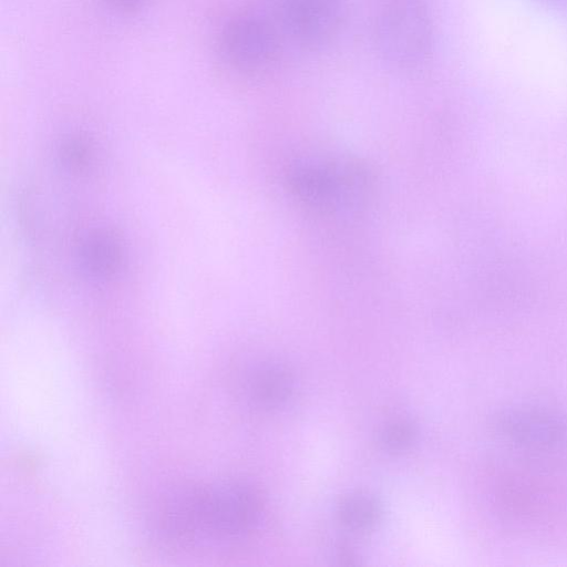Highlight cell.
Returning a JSON list of instances; mask_svg holds the SVG:
<instances>
[{"label": "cell", "instance_id": "7a4b0ae2", "mask_svg": "<svg viewBox=\"0 0 567 567\" xmlns=\"http://www.w3.org/2000/svg\"><path fill=\"white\" fill-rule=\"evenodd\" d=\"M286 182L289 193L311 214L349 218L369 205L375 175L370 165L357 157L316 155L291 163Z\"/></svg>", "mask_w": 567, "mask_h": 567}, {"label": "cell", "instance_id": "277c9868", "mask_svg": "<svg viewBox=\"0 0 567 567\" xmlns=\"http://www.w3.org/2000/svg\"><path fill=\"white\" fill-rule=\"evenodd\" d=\"M492 429L512 450L530 456L567 450V416L551 408L534 404L505 408L493 417Z\"/></svg>", "mask_w": 567, "mask_h": 567}, {"label": "cell", "instance_id": "5bb4252c", "mask_svg": "<svg viewBox=\"0 0 567 567\" xmlns=\"http://www.w3.org/2000/svg\"><path fill=\"white\" fill-rule=\"evenodd\" d=\"M543 6L556 9V10H566L567 9V0H537Z\"/></svg>", "mask_w": 567, "mask_h": 567}, {"label": "cell", "instance_id": "8992f818", "mask_svg": "<svg viewBox=\"0 0 567 567\" xmlns=\"http://www.w3.org/2000/svg\"><path fill=\"white\" fill-rule=\"evenodd\" d=\"M284 28L303 48L330 44L344 19V0H277Z\"/></svg>", "mask_w": 567, "mask_h": 567}, {"label": "cell", "instance_id": "ba28073f", "mask_svg": "<svg viewBox=\"0 0 567 567\" xmlns=\"http://www.w3.org/2000/svg\"><path fill=\"white\" fill-rule=\"evenodd\" d=\"M78 255L81 268L89 277L109 280L123 268L124 243L112 228H93L82 237Z\"/></svg>", "mask_w": 567, "mask_h": 567}, {"label": "cell", "instance_id": "9c48e42d", "mask_svg": "<svg viewBox=\"0 0 567 567\" xmlns=\"http://www.w3.org/2000/svg\"><path fill=\"white\" fill-rule=\"evenodd\" d=\"M292 384V378L287 370L272 365L264 368L252 375L249 390L257 404L275 408L290 396Z\"/></svg>", "mask_w": 567, "mask_h": 567}, {"label": "cell", "instance_id": "30bf717a", "mask_svg": "<svg viewBox=\"0 0 567 567\" xmlns=\"http://www.w3.org/2000/svg\"><path fill=\"white\" fill-rule=\"evenodd\" d=\"M58 157L70 173L87 174L95 162V146L86 134L72 133L64 136L58 146Z\"/></svg>", "mask_w": 567, "mask_h": 567}, {"label": "cell", "instance_id": "4fadbf2b", "mask_svg": "<svg viewBox=\"0 0 567 567\" xmlns=\"http://www.w3.org/2000/svg\"><path fill=\"white\" fill-rule=\"evenodd\" d=\"M106 4L123 14H132L142 9L147 0H104Z\"/></svg>", "mask_w": 567, "mask_h": 567}, {"label": "cell", "instance_id": "7c38bea8", "mask_svg": "<svg viewBox=\"0 0 567 567\" xmlns=\"http://www.w3.org/2000/svg\"><path fill=\"white\" fill-rule=\"evenodd\" d=\"M415 437L413 425L406 421H394L388 424L381 434V442L390 451L408 449Z\"/></svg>", "mask_w": 567, "mask_h": 567}, {"label": "cell", "instance_id": "8fae6325", "mask_svg": "<svg viewBox=\"0 0 567 567\" xmlns=\"http://www.w3.org/2000/svg\"><path fill=\"white\" fill-rule=\"evenodd\" d=\"M338 514L341 523L348 528L364 530L377 523L379 506L373 498L362 494H354L341 501Z\"/></svg>", "mask_w": 567, "mask_h": 567}, {"label": "cell", "instance_id": "5b68a950", "mask_svg": "<svg viewBox=\"0 0 567 567\" xmlns=\"http://www.w3.org/2000/svg\"><path fill=\"white\" fill-rule=\"evenodd\" d=\"M218 51L234 71L260 75L270 71L279 59L280 40L275 27L254 13L228 20L218 38Z\"/></svg>", "mask_w": 567, "mask_h": 567}, {"label": "cell", "instance_id": "6da1fadb", "mask_svg": "<svg viewBox=\"0 0 567 567\" xmlns=\"http://www.w3.org/2000/svg\"><path fill=\"white\" fill-rule=\"evenodd\" d=\"M261 512V497L248 484H192L161 498L154 511L153 528L171 548L204 550L247 535L258 524Z\"/></svg>", "mask_w": 567, "mask_h": 567}, {"label": "cell", "instance_id": "3957f363", "mask_svg": "<svg viewBox=\"0 0 567 567\" xmlns=\"http://www.w3.org/2000/svg\"><path fill=\"white\" fill-rule=\"evenodd\" d=\"M374 43L392 68L413 71L432 52L433 28L424 0H386L374 23Z\"/></svg>", "mask_w": 567, "mask_h": 567}, {"label": "cell", "instance_id": "52a82bcc", "mask_svg": "<svg viewBox=\"0 0 567 567\" xmlns=\"http://www.w3.org/2000/svg\"><path fill=\"white\" fill-rule=\"evenodd\" d=\"M554 487L546 478L529 473H507L496 480L494 505L505 518L534 523L544 519L555 505Z\"/></svg>", "mask_w": 567, "mask_h": 567}]
</instances>
